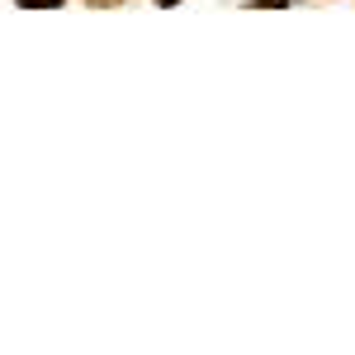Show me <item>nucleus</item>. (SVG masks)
Wrapping results in <instances>:
<instances>
[{"mask_svg": "<svg viewBox=\"0 0 355 355\" xmlns=\"http://www.w3.org/2000/svg\"><path fill=\"white\" fill-rule=\"evenodd\" d=\"M157 5H175V0H157Z\"/></svg>", "mask_w": 355, "mask_h": 355, "instance_id": "7ed1b4c3", "label": "nucleus"}, {"mask_svg": "<svg viewBox=\"0 0 355 355\" xmlns=\"http://www.w3.org/2000/svg\"><path fill=\"white\" fill-rule=\"evenodd\" d=\"M19 5H33V10H53V5H62V0H19Z\"/></svg>", "mask_w": 355, "mask_h": 355, "instance_id": "f257e3e1", "label": "nucleus"}, {"mask_svg": "<svg viewBox=\"0 0 355 355\" xmlns=\"http://www.w3.org/2000/svg\"><path fill=\"white\" fill-rule=\"evenodd\" d=\"M256 5H270V10H284L289 0H256Z\"/></svg>", "mask_w": 355, "mask_h": 355, "instance_id": "f03ea898", "label": "nucleus"}]
</instances>
